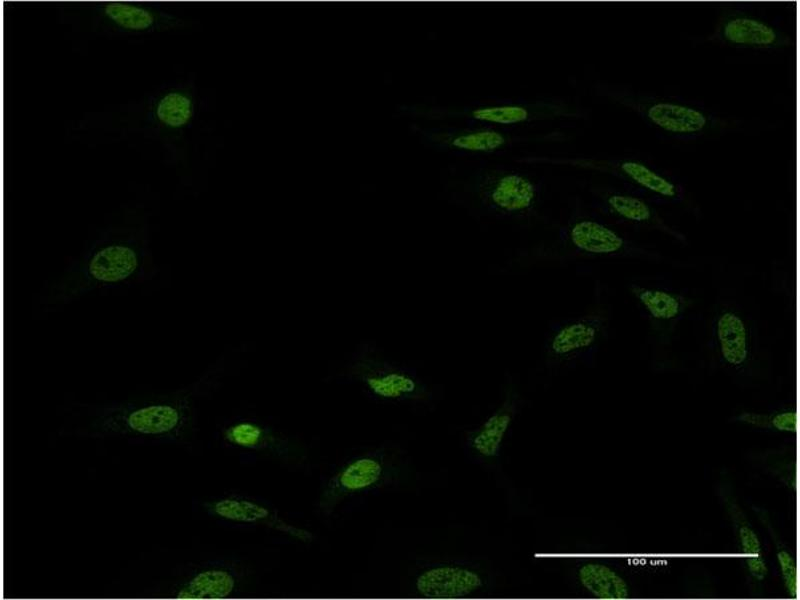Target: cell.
<instances>
[{
	"instance_id": "obj_13",
	"label": "cell",
	"mask_w": 800,
	"mask_h": 600,
	"mask_svg": "<svg viewBox=\"0 0 800 600\" xmlns=\"http://www.w3.org/2000/svg\"><path fill=\"white\" fill-rule=\"evenodd\" d=\"M515 408L516 396L509 392L503 404L479 428L469 433L471 449L483 458L496 457L512 423Z\"/></svg>"
},
{
	"instance_id": "obj_10",
	"label": "cell",
	"mask_w": 800,
	"mask_h": 600,
	"mask_svg": "<svg viewBox=\"0 0 800 600\" xmlns=\"http://www.w3.org/2000/svg\"><path fill=\"white\" fill-rule=\"evenodd\" d=\"M714 37L734 46L771 48L790 44V39L773 26L743 13L722 17Z\"/></svg>"
},
{
	"instance_id": "obj_19",
	"label": "cell",
	"mask_w": 800,
	"mask_h": 600,
	"mask_svg": "<svg viewBox=\"0 0 800 600\" xmlns=\"http://www.w3.org/2000/svg\"><path fill=\"white\" fill-rule=\"evenodd\" d=\"M718 492L741 551L745 555V561L763 558L760 538L739 504L731 483L727 479L721 480Z\"/></svg>"
},
{
	"instance_id": "obj_27",
	"label": "cell",
	"mask_w": 800,
	"mask_h": 600,
	"mask_svg": "<svg viewBox=\"0 0 800 600\" xmlns=\"http://www.w3.org/2000/svg\"><path fill=\"white\" fill-rule=\"evenodd\" d=\"M762 462L765 467L792 491L797 489V464L792 452L775 451L766 453Z\"/></svg>"
},
{
	"instance_id": "obj_25",
	"label": "cell",
	"mask_w": 800,
	"mask_h": 600,
	"mask_svg": "<svg viewBox=\"0 0 800 600\" xmlns=\"http://www.w3.org/2000/svg\"><path fill=\"white\" fill-rule=\"evenodd\" d=\"M156 115L169 127H182L192 116V101L181 93H169L159 101Z\"/></svg>"
},
{
	"instance_id": "obj_24",
	"label": "cell",
	"mask_w": 800,
	"mask_h": 600,
	"mask_svg": "<svg viewBox=\"0 0 800 600\" xmlns=\"http://www.w3.org/2000/svg\"><path fill=\"white\" fill-rule=\"evenodd\" d=\"M741 423L758 428L772 429L779 432H797V412L792 409L773 413H757L745 411L737 416Z\"/></svg>"
},
{
	"instance_id": "obj_4",
	"label": "cell",
	"mask_w": 800,
	"mask_h": 600,
	"mask_svg": "<svg viewBox=\"0 0 800 600\" xmlns=\"http://www.w3.org/2000/svg\"><path fill=\"white\" fill-rule=\"evenodd\" d=\"M385 466L373 456L347 462L328 481L320 498L319 508L329 515L346 497L377 486L385 477Z\"/></svg>"
},
{
	"instance_id": "obj_26",
	"label": "cell",
	"mask_w": 800,
	"mask_h": 600,
	"mask_svg": "<svg viewBox=\"0 0 800 600\" xmlns=\"http://www.w3.org/2000/svg\"><path fill=\"white\" fill-rule=\"evenodd\" d=\"M104 13L117 25L130 30H145L154 21L151 12L131 4L109 3L105 6Z\"/></svg>"
},
{
	"instance_id": "obj_11",
	"label": "cell",
	"mask_w": 800,
	"mask_h": 600,
	"mask_svg": "<svg viewBox=\"0 0 800 600\" xmlns=\"http://www.w3.org/2000/svg\"><path fill=\"white\" fill-rule=\"evenodd\" d=\"M483 190L487 202L506 214H521L530 210L537 198L533 182L518 173L496 175L485 184Z\"/></svg>"
},
{
	"instance_id": "obj_20",
	"label": "cell",
	"mask_w": 800,
	"mask_h": 600,
	"mask_svg": "<svg viewBox=\"0 0 800 600\" xmlns=\"http://www.w3.org/2000/svg\"><path fill=\"white\" fill-rule=\"evenodd\" d=\"M362 380L372 394L383 399L419 398L423 393V388L414 377L397 369L370 370Z\"/></svg>"
},
{
	"instance_id": "obj_17",
	"label": "cell",
	"mask_w": 800,
	"mask_h": 600,
	"mask_svg": "<svg viewBox=\"0 0 800 600\" xmlns=\"http://www.w3.org/2000/svg\"><path fill=\"white\" fill-rule=\"evenodd\" d=\"M580 585L593 597L623 600L630 596L626 580L613 568L597 561L583 563L577 570Z\"/></svg>"
},
{
	"instance_id": "obj_5",
	"label": "cell",
	"mask_w": 800,
	"mask_h": 600,
	"mask_svg": "<svg viewBox=\"0 0 800 600\" xmlns=\"http://www.w3.org/2000/svg\"><path fill=\"white\" fill-rule=\"evenodd\" d=\"M617 102L639 112L657 127L672 133L695 134L708 126L709 118L700 110L672 102L650 101L621 92H609Z\"/></svg>"
},
{
	"instance_id": "obj_1",
	"label": "cell",
	"mask_w": 800,
	"mask_h": 600,
	"mask_svg": "<svg viewBox=\"0 0 800 600\" xmlns=\"http://www.w3.org/2000/svg\"><path fill=\"white\" fill-rule=\"evenodd\" d=\"M145 255L146 245L135 239H114L97 244L57 282L51 296L56 301H64L127 281L143 268Z\"/></svg>"
},
{
	"instance_id": "obj_14",
	"label": "cell",
	"mask_w": 800,
	"mask_h": 600,
	"mask_svg": "<svg viewBox=\"0 0 800 600\" xmlns=\"http://www.w3.org/2000/svg\"><path fill=\"white\" fill-rule=\"evenodd\" d=\"M603 327V319L597 316L581 318L563 325L549 340L550 355L564 359L590 348L598 341Z\"/></svg>"
},
{
	"instance_id": "obj_6",
	"label": "cell",
	"mask_w": 800,
	"mask_h": 600,
	"mask_svg": "<svg viewBox=\"0 0 800 600\" xmlns=\"http://www.w3.org/2000/svg\"><path fill=\"white\" fill-rule=\"evenodd\" d=\"M205 509L212 516L239 523L263 525L304 543L314 539L310 531L287 522L268 507L253 500L224 497L207 502Z\"/></svg>"
},
{
	"instance_id": "obj_23",
	"label": "cell",
	"mask_w": 800,
	"mask_h": 600,
	"mask_svg": "<svg viewBox=\"0 0 800 600\" xmlns=\"http://www.w3.org/2000/svg\"><path fill=\"white\" fill-rule=\"evenodd\" d=\"M754 511L757 518L768 531L774 544L784 588L790 598L797 599L798 574L796 559L782 542L768 512L762 508H755Z\"/></svg>"
},
{
	"instance_id": "obj_3",
	"label": "cell",
	"mask_w": 800,
	"mask_h": 600,
	"mask_svg": "<svg viewBox=\"0 0 800 600\" xmlns=\"http://www.w3.org/2000/svg\"><path fill=\"white\" fill-rule=\"evenodd\" d=\"M418 114L432 120L473 119L503 125L535 120L578 118V108L561 100H537L529 103L477 107H420Z\"/></svg>"
},
{
	"instance_id": "obj_16",
	"label": "cell",
	"mask_w": 800,
	"mask_h": 600,
	"mask_svg": "<svg viewBox=\"0 0 800 600\" xmlns=\"http://www.w3.org/2000/svg\"><path fill=\"white\" fill-rule=\"evenodd\" d=\"M570 244L591 255H611L625 248L624 239L611 228L593 220H580L568 231Z\"/></svg>"
},
{
	"instance_id": "obj_9",
	"label": "cell",
	"mask_w": 800,
	"mask_h": 600,
	"mask_svg": "<svg viewBox=\"0 0 800 600\" xmlns=\"http://www.w3.org/2000/svg\"><path fill=\"white\" fill-rule=\"evenodd\" d=\"M424 134L426 140L437 148L485 153L496 151L518 141L562 139L559 133H552L535 139L532 137H515L487 128L434 129L425 131Z\"/></svg>"
},
{
	"instance_id": "obj_7",
	"label": "cell",
	"mask_w": 800,
	"mask_h": 600,
	"mask_svg": "<svg viewBox=\"0 0 800 600\" xmlns=\"http://www.w3.org/2000/svg\"><path fill=\"white\" fill-rule=\"evenodd\" d=\"M484 586L475 569L460 565H438L421 572L415 580L417 593L429 599L465 598Z\"/></svg>"
},
{
	"instance_id": "obj_8",
	"label": "cell",
	"mask_w": 800,
	"mask_h": 600,
	"mask_svg": "<svg viewBox=\"0 0 800 600\" xmlns=\"http://www.w3.org/2000/svg\"><path fill=\"white\" fill-rule=\"evenodd\" d=\"M524 161L566 164L575 167L597 170L618 175L655 194L674 198L678 194L677 187L668 179L635 161H604L593 159H553L548 157H531Z\"/></svg>"
},
{
	"instance_id": "obj_2",
	"label": "cell",
	"mask_w": 800,
	"mask_h": 600,
	"mask_svg": "<svg viewBox=\"0 0 800 600\" xmlns=\"http://www.w3.org/2000/svg\"><path fill=\"white\" fill-rule=\"evenodd\" d=\"M190 404L171 399L113 409L102 416L97 427L108 434L181 437L191 423Z\"/></svg>"
},
{
	"instance_id": "obj_12",
	"label": "cell",
	"mask_w": 800,
	"mask_h": 600,
	"mask_svg": "<svg viewBox=\"0 0 800 600\" xmlns=\"http://www.w3.org/2000/svg\"><path fill=\"white\" fill-rule=\"evenodd\" d=\"M714 336L721 360L732 368L743 367L750 358V334L742 316L733 309H723L716 316Z\"/></svg>"
},
{
	"instance_id": "obj_22",
	"label": "cell",
	"mask_w": 800,
	"mask_h": 600,
	"mask_svg": "<svg viewBox=\"0 0 800 600\" xmlns=\"http://www.w3.org/2000/svg\"><path fill=\"white\" fill-rule=\"evenodd\" d=\"M609 210L619 218L640 224L654 225L679 240L685 237L667 226L656 212L640 198L625 194H610L606 198Z\"/></svg>"
},
{
	"instance_id": "obj_18",
	"label": "cell",
	"mask_w": 800,
	"mask_h": 600,
	"mask_svg": "<svg viewBox=\"0 0 800 600\" xmlns=\"http://www.w3.org/2000/svg\"><path fill=\"white\" fill-rule=\"evenodd\" d=\"M629 291L648 316L657 323L675 321L692 304L691 299L663 289L632 285Z\"/></svg>"
},
{
	"instance_id": "obj_15",
	"label": "cell",
	"mask_w": 800,
	"mask_h": 600,
	"mask_svg": "<svg viewBox=\"0 0 800 600\" xmlns=\"http://www.w3.org/2000/svg\"><path fill=\"white\" fill-rule=\"evenodd\" d=\"M224 439L235 446L263 450L282 458L294 457V446L273 430L253 421H239L227 427L223 432Z\"/></svg>"
},
{
	"instance_id": "obj_21",
	"label": "cell",
	"mask_w": 800,
	"mask_h": 600,
	"mask_svg": "<svg viewBox=\"0 0 800 600\" xmlns=\"http://www.w3.org/2000/svg\"><path fill=\"white\" fill-rule=\"evenodd\" d=\"M236 586L234 575L221 568L203 570L173 594L176 599H223L232 594Z\"/></svg>"
}]
</instances>
